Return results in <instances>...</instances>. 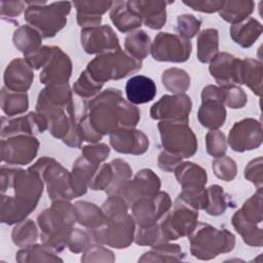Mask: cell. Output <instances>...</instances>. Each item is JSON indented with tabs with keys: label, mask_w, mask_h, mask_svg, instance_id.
Returning a JSON list of instances; mask_svg holds the SVG:
<instances>
[{
	"label": "cell",
	"mask_w": 263,
	"mask_h": 263,
	"mask_svg": "<svg viewBox=\"0 0 263 263\" xmlns=\"http://www.w3.org/2000/svg\"><path fill=\"white\" fill-rule=\"evenodd\" d=\"M86 116L93 129L104 136L118 127H135L140 111L123 100L119 89L108 88L88 102Z\"/></svg>",
	"instance_id": "6da1fadb"
},
{
	"label": "cell",
	"mask_w": 263,
	"mask_h": 263,
	"mask_svg": "<svg viewBox=\"0 0 263 263\" xmlns=\"http://www.w3.org/2000/svg\"><path fill=\"white\" fill-rule=\"evenodd\" d=\"M262 64L253 59L240 60L237 83L246 84L255 95L261 96L262 93Z\"/></svg>",
	"instance_id": "4316f807"
},
{
	"label": "cell",
	"mask_w": 263,
	"mask_h": 263,
	"mask_svg": "<svg viewBox=\"0 0 263 263\" xmlns=\"http://www.w3.org/2000/svg\"><path fill=\"white\" fill-rule=\"evenodd\" d=\"M115 260L113 253L109 251L108 249L104 248L103 246H91L89 247L83 256L81 257V261L83 262H101V261H107V262H113Z\"/></svg>",
	"instance_id": "9f6ffc18"
},
{
	"label": "cell",
	"mask_w": 263,
	"mask_h": 263,
	"mask_svg": "<svg viewBox=\"0 0 263 263\" xmlns=\"http://www.w3.org/2000/svg\"><path fill=\"white\" fill-rule=\"evenodd\" d=\"M141 68L142 61L133 58L120 48L97 55L87 64L85 70L96 81L104 84L109 80L124 78Z\"/></svg>",
	"instance_id": "5b68a950"
},
{
	"label": "cell",
	"mask_w": 263,
	"mask_h": 263,
	"mask_svg": "<svg viewBox=\"0 0 263 263\" xmlns=\"http://www.w3.org/2000/svg\"><path fill=\"white\" fill-rule=\"evenodd\" d=\"M198 211L177 197L173 211L165 213L158 223L162 242L189 235L197 225Z\"/></svg>",
	"instance_id": "52a82bcc"
},
{
	"label": "cell",
	"mask_w": 263,
	"mask_h": 263,
	"mask_svg": "<svg viewBox=\"0 0 263 263\" xmlns=\"http://www.w3.org/2000/svg\"><path fill=\"white\" fill-rule=\"evenodd\" d=\"M156 90L155 82L144 75H135L125 84L126 99L133 105L151 102L156 96Z\"/></svg>",
	"instance_id": "d4e9b609"
},
{
	"label": "cell",
	"mask_w": 263,
	"mask_h": 263,
	"mask_svg": "<svg viewBox=\"0 0 263 263\" xmlns=\"http://www.w3.org/2000/svg\"><path fill=\"white\" fill-rule=\"evenodd\" d=\"M172 199L166 192L158 191L150 197H142L132 204L133 218L137 226L148 227L156 224L168 212Z\"/></svg>",
	"instance_id": "7c38bea8"
},
{
	"label": "cell",
	"mask_w": 263,
	"mask_h": 263,
	"mask_svg": "<svg viewBox=\"0 0 263 263\" xmlns=\"http://www.w3.org/2000/svg\"><path fill=\"white\" fill-rule=\"evenodd\" d=\"M124 48L126 52L133 58L142 61L145 59L151 48V40L149 35L143 31L138 30L130 32L124 40Z\"/></svg>",
	"instance_id": "8d00e7d4"
},
{
	"label": "cell",
	"mask_w": 263,
	"mask_h": 263,
	"mask_svg": "<svg viewBox=\"0 0 263 263\" xmlns=\"http://www.w3.org/2000/svg\"><path fill=\"white\" fill-rule=\"evenodd\" d=\"M38 237V231L34 221L24 220L14 226L11 233V238L14 245L21 248L33 245Z\"/></svg>",
	"instance_id": "b9f144b4"
},
{
	"label": "cell",
	"mask_w": 263,
	"mask_h": 263,
	"mask_svg": "<svg viewBox=\"0 0 263 263\" xmlns=\"http://www.w3.org/2000/svg\"><path fill=\"white\" fill-rule=\"evenodd\" d=\"M76 221L87 228L95 229L105 222V216L102 209L95 203L79 200L74 204Z\"/></svg>",
	"instance_id": "4dcf8cb0"
},
{
	"label": "cell",
	"mask_w": 263,
	"mask_h": 263,
	"mask_svg": "<svg viewBox=\"0 0 263 263\" xmlns=\"http://www.w3.org/2000/svg\"><path fill=\"white\" fill-rule=\"evenodd\" d=\"M253 1H223L219 9L220 16L231 25L245 21L254 11Z\"/></svg>",
	"instance_id": "d6a6232c"
},
{
	"label": "cell",
	"mask_w": 263,
	"mask_h": 263,
	"mask_svg": "<svg viewBox=\"0 0 263 263\" xmlns=\"http://www.w3.org/2000/svg\"><path fill=\"white\" fill-rule=\"evenodd\" d=\"M31 168L38 172L46 184L47 193L51 200H70L78 197L72 173L50 157H42Z\"/></svg>",
	"instance_id": "8992f818"
},
{
	"label": "cell",
	"mask_w": 263,
	"mask_h": 263,
	"mask_svg": "<svg viewBox=\"0 0 263 263\" xmlns=\"http://www.w3.org/2000/svg\"><path fill=\"white\" fill-rule=\"evenodd\" d=\"M224 89V104L231 109L242 108L248 101L247 93L238 86L232 84L223 86Z\"/></svg>",
	"instance_id": "f5cc1de1"
},
{
	"label": "cell",
	"mask_w": 263,
	"mask_h": 263,
	"mask_svg": "<svg viewBox=\"0 0 263 263\" xmlns=\"http://www.w3.org/2000/svg\"><path fill=\"white\" fill-rule=\"evenodd\" d=\"M91 234L80 229H72L68 248L72 253H82L85 252L90 247Z\"/></svg>",
	"instance_id": "11a10c76"
},
{
	"label": "cell",
	"mask_w": 263,
	"mask_h": 263,
	"mask_svg": "<svg viewBox=\"0 0 263 263\" xmlns=\"http://www.w3.org/2000/svg\"><path fill=\"white\" fill-rule=\"evenodd\" d=\"M109 138L111 146L119 153L139 155L149 147L148 137L142 130L132 127H118L109 134Z\"/></svg>",
	"instance_id": "ffe728a7"
},
{
	"label": "cell",
	"mask_w": 263,
	"mask_h": 263,
	"mask_svg": "<svg viewBox=\"0 0 263 263\" xmlns=\"http://www.w3.org/2000/svg\"><path fill=\"white\" fill-rule=\"evenodd\" d=\"M52 51V46H41L36 51L25 55V60L31 66L32 69H39L43 68L46 64L47 60L49 59Z\"/></svg>",
	"instance_id": "680465c9"
},
{
	"label": "cell",
	"mask_w": 263,
	"mask_h": 263,
	"mask_svg": "<svg viewBox=\"0 0 263 263\" xmlns=\"http://www.w3.org/2000/svg\"><path fill=\"white\" fill-rule=\"evenodd\" d=\"M81 46L89 54L105 53L120 49L117 35L110 26H99L81 30Z\"/></svg>",
	"instance_id": "ac0fdd59"
},
{
	"label": "cell",
	"mask_w": 263,
	"mask_h": 263,
	"mask_svg": "<svg viewBox=\"0 0 263 263\" xmlns=\"http://www.w3.org/2000/svg\"><path fill=\"white\" fill-rule=\"evenodd\" d=\"M175 175L183 189L203 188L208 180L206 172L193 162H181L175 170Z\"/></svg>",
	"instance_id": "f1b7e54d"
},
{
	"label": "cell",
	"mask_w": 263,
	"mask_h": 263,
	"mask_svg": "<svg viewBox=\"0 0 263 263\" xmlns=\"http://www.w3.org/2000/svg\"><path fill=\"white\" fill-rule=\"evenodd\" d=\"M205 148L208 153L215 158L224 156L227 150L224 134L216 129L209 132L205 136Z\"/></svg>",
	"instance_id": "681fc988"
},
{
	"label": "cell",
	"mask_w": 263,
	"mask_h": 263,
	"mask_svg": "<svg viewBox=\"0 0 263 263\" xmlns=\"http://www.w3.org/2000/svg\"><path fill=\"white\" fill-rule=\"evenodd\" d=\"M128 204L119 194L110 195L102 205L105 221L118 220L127 215Z\"/></svg>",
	"instance_id": "ee69618b"
},
{
	"label": "cell",
	"mask_w": 263,
	"mask_h": 263,
	"mask_svg": "<svg viewBox=\"0 0 263 263\" xmlns=\"http://www.w3.org/2000/svg\"><path fill=\"white\" fill-rule=\"evenodd\" d=\"M15 260L18 262H43V261H63L57 257L52 250L45 245H30L16 253Z\"/></svg>",
	"instance_id": "f35d334b"
},
{
	"label": "cell",
	"mask_w": 263,
	"mask_h": 263,
	"mask_svg": "<svg viewBox=\"0 0 263 263\" xmlns=\"http://www.w3.org/2000/svg\"><path fill=\"white\" fill-rule=\"evenodd\" d=\"M161 144L165 151L188 158L197 150V140L186 121L161 120L158 123Z\"/></svg>",
	"instance_id": "ba28073f"
},
{
	"label": "cell",
	"mask_w": 263,
	"mask_h": 263,
	"mask_svg": "<svg viewBox=\"0 0 263 263\" xmlns=\"http://www.w3.org/2000/svg\"><path fill=\"white\" fill-rule=\"evenodd\" d=\"M201 25V21L197 17H195L192 14H182L177 17V27L176 30L179 33V36L190 40L192 37H194Z\"/></svg>",
	"instance_id": "c3c4849f"
},
{
	"label": "cell",
	"mask_w": 263,
	"mask_h": 263,
	"mask_svg": "<svg viewBox=\"0 0 263 263\" xmlns=\"http://www.w3.org/2000/svg\"><path fill=\"white\" fill-rule=\"evenodd\" d=\"M136 223L130 215L118 220L105 221L101 226L92 229L91 236L97 242L116 249L127 248L134 240Z\"/></svg>",
	"instance_id": "9c48e42d"
},
{
	"label": "cell",
	"mask_w": 263,
	"mask_h": 263,
	"mask_svg": "<svg viewBox=\"0 0 263 263\" xmlns=\"http://www.w3.org/2000/svg\"><path fill=\"white\" fill-rule=\"evenodd\" d=\"M112 3V1H74L72 4L79 14L101 16L110 9Z\"/></svg>",
	"instance_id": "816d5d0a"
},
{
	"label": "cell",
	"mask_w": 263,
	"mask_h": 263,
	"mask_svg": "<svg viewBox=\"0 0 263 263\" xmlns=\"http://www.w3.org/2000/svg\"><path fill=\"white\" fill-rule=\"evenodd\" d=\"M236 213L248 223L260 224L262 222V189H257V192Z\"/></svg>",
	"instance_id": "60d3db41"
},
{
	"label": "cell",
	"mask_w": 263,
	"mask_h": 263,
	"mask_svg": "<svg viewBox=\"0 0 263 263\" xmlns=\"http://www.w3.org/2000/svg\"><path fill=\"white\" fill-rule=\"evenodd\" d=\"M41 233H49L55 230L72 227L76 221L74 204L66 199L52 200L49 209L44 210L37 218Z\"/></svg>",
	"instance_id": "9a60e30c"
},
{
	"label": "cell",
	"mask_w": 263,
	"mask_h": 263,
	"mask_svg": "<svg viewBox=\"0 0 263 263\" xmlns=\"http://www.w3.org/2000/svg\"><path fill=\"white\" fill-rule=\"evenodd\" d=\"M47 129L46 118L39 112H30L26 116L8 119L2 117L1 137L2 139L16 135H31L43 133Z\"/></svg>",
	"instance_id": "44dd1931"
},
{
	"label": "cell",
	"mask_w": 263,
	"mask_h": 263,
	"mask_svg": "<svg viewBox=\"0 0 263 263\" xmlns=\"http://www.w3.org/2000/svg\"><path fill=\"white\" fill-rule=\"evenodd\" d=\"M188 236L191 254L200 260H211L222 253H228L235 245V237L230 231L206 223L197 224Z\"/></svg>",
	"instance_id": "3957f363"
},
{
	"label": "cell",
	"mask_w": 263,
	"mask_h": 263,
	"mask_svg": "<svg viewBox=\"0 0 263 263\" xmlns=\"http://www.w3.org/2000/svg\"><path fill=\"white\" fill-rule=\"evenodd\" d=\"M240 60L227 52H218L211 61V75L221 86L237 83Z\"/></svg>",
	"instance_id": "603a6c76"
},
{
	"label": "cell",
	"mask_w": 263,
	"mask_h": 263,
	"mask_svg": "<svg viewBox=\"0 0 263 263\" xmlns=\"http://www.w3.org/2000/svg\"><path fill=\"white\" fill-rule=\"evenodd\" d=\"M110 18L122 33H130L142 24V18L130 8L128 1L113 2L110 7Z\"/></svg>",
	"instance_id": "484cf974"
},
{
	"label": "cell",
	"mask_w": 263,
	"mask_h": 263,
	"mask_svg": "<svg viewBox=\"0 0 263 263\" xmlns=\"http://www.w3.org/2000/svg\"><path fill=\"white\" fill-rule=\"evenodd\" d=\"M263 140L262 125L254 118H245L233 124L228 135V144L236 152L257 149Z\"/></svg>",
	"instance_id": "5bb4252c"
},
{
	"label": "cell",
	"mask_w": 263,
	"mask_h": 263,
	"mask_svg": "<svg viewBox=\"0 0 263 263\" xmlns=\"http://www.w3.org/2000/svg\"><path fill=\"white\" fill-rule=\"evenodd\" d=\"M103 83L96 81L86 70H84L73 85L74 92L81 99L96 97L103 87Z\"/></svg>",
	"instance_id": "f6af8a7d"
},
{
	"label": "cell",
	"mask_w": 263,
	"mask_h": 263,
	"mask_svg": "<svg viewBox=\"0 0 263 263\" xmlns=\"http://www.w3.org/2000/svg\"><path fill=\"white\" fill-rule=\"evenodd\" d=\"M192 108L191 99L185 93L165 95L154 103L150 109V116L157 120H176L188 122Z\"/></svg>",
	"instance_id": "2e32d148"
},
{
	"label": "cell",
	"mask_w": 263,
	"mask_h": 263,
	"mask_svg": "<svg viewBox=\"0 0 263 263\" xmlns=\"http://www.w3.org/2000/svg\"><path fill=\"white\" fill-rule=\"evenodd\" d=\"M113 168V180L111 185L105 190L109 195L117 194L120 187L130 179L133 175V171L128 163L120 158L114 159L111 162Z\"/></svg>",
	"instance_id": "7bdbcfd3"
},
{
	"label": "cell",
	"mask_w": 263,
	"mask_h": 263,
	"mask_svg": "<svg viewBox=\"0 0 263 263\" xmlns=\"http://www.w3.org/2000/svg\"><path fill=\"white\" fill-rule=\"evenodd\" d=\"M197 59L201 63H209L218 53L219 33L216 29H204L197 36Z\"/></svg>",
	"instance_id": "836d02e7"
},
{
	"label": "cell",
	"mask_w": 263,
	"mask_h": 263,
	"mask_svg": "<svg viewBox=\"0 0 263 263\" xmlns=\"http://www.w3.org/2000/svg\"><path fill=\"white\" fill-rule=\"evenodd\" d=\"M14 46L24 53L30 54L41 47L42 35L38 30L30 25L18 27L12 36Z\"/></svg>",
	"instance_id": "f546056e"
},
{
	"label": "cell",
	"mask_w": 263,
	"mask_h": 263,
	"mask_svg": "<svg viewBox=\"0 0 263 263\" xmlns=\"http://www.w3.org/2000/svg\"><path fill=\"white\" fill-rule=\"evenodd\" d=\"M72 72V63L68 54L60 47L52 46V51L43 66L39 78L41 83L47 85H60L68 83Z\"/></svg>",
	"instance_id": "d6986e66"
},
{
	"label": "cell",
	"mask_w": 263,
	"mask_h": 263,
	"mask_svg": "<svg viewBox=\"0 0 263 263\" xmlns=\"http://www.w3.org/2000/svg\"><path fill=\"white\" fill-rule=\"evenodd\" d=\"M160 189V180L150 168H143L137 173L133 180L126 181L119 189L118 193L128 205L142 197H150Z\"/></svg>",
	"instance_id": "e0dca14e"
},
{
	"label": "cell",
	"mask_w": 263,
	"mask_h": 263,
	"mask_svg": "<svg viewBox=\"0 0 263 263\" xmlns=\"http://www.w3.org/2000/svg\"><path fill=\"white\" fill-rule=\"evenodd\" d=\"M113 168L111 163L99 165L93 176L91 177L88 187L91 190H106L112 183Z\"/></svg>",
	"instance_id": "f907efd6"
},
{
	"label": "cell",
	"mask_w": 263,
	"mask_h": 263,
	"mask_svg": "<svg viewBox=\"0 0 263 263\" xmlns=\"http://www.w3.org/2000/svg\"><path fill=\"white\" fill-rule=\"evenodd\" d=\"M38 148L39 141L35 136L16 135L8 137L1 141V159L8 164H28L36 157Z\"/></svg>",
	"instance_id": "4fadbf2b"
},
{
	"label": "cell",
	"mask_w": 263,
	"mask_h": 263,
	"mask_svg": "<svg viewBox=\"0 0 263 263\" xmlns=\"http://www.w3.org/2000/svg\"><path fill=\"white\" fill-rule=\"evenodd\" d=\"M245 177L250 182H252L257 187V189H262V157L253 159L248 163L245 168Z\"/></svg>",
	"instance_id": "6f0895ef"
},
{
	"label": "cell",
	"mask_w": 263,
	"mask_h": 263,
	"mask_svg": "<svg viewBox=\"0 0 263 263\" xmlns=\"http://www.w3.org/2000/svg\"><path fill=\"white\" fill-rule=\"evenodd\" d=\"M34 80V72L25 59H14L4 71V87L16 92H26Z\"/></svg>",
	"instance_id": "7402d4cb"
},
{
	"label": "cell",
	"mask_w": 263,
	"mask_h": 263,
	"mask_svg": "<svg viewBox=\"0 0 263 263\" xmlns=\"http://www.w3.org/2000/svg\"><path fill=\"white\" fill-rule=\"evenodd\" d=\"M157 162H158L159 168H161L164 172L172 173V172H175L177 166L182 162V157L177 154L163 150L159 153Z\"/></svg>",
	"instance_id": "91938a15"
},
{
	"label": "cell",
	"mask_w": 263,
	"mask_h": 263,
	"mask_svg": "<svg viewBox=\"0 0 263 263\" xmlns=\"http://www.w3.org/2000/svg\"><path fill=\"white\" fill-rule=\"evenodd\" d=\"M231 222L235 230L241 235L243 241L247 245L252 247L262 246V229L260 227L246 222L236 212L233 215Z\"/></svg>",
	"instance_id": "ab89813d"
},
{
	"label": "cell",
	"mask_w": 263,
	"mask_h": 263,
	"mask_svg": "<svg viewBox=\"0 0 263 263\" xmlns=\"http://www.w3.org/2000/svg\"><path fill=\"white\" fill-rule=\"evenodd\" d=\"M212 168L217 178L226 182L232 181L235 178L237 172L235 161L225 155L216 158L212 163Z\"/></svg>",
	"instance_id": "7dc6e473"
},
{
	"label": "cell",
	"mask_w": 263,
	"mask_h": 263,
	"mask_svg": "<svg viewBox=\"0 0 263 263\" xmlns=\"http://www.w3.org/2000/svg\"><path fill=\"white\" fill-rule=\"evenodd\" d=\"M166 1H128L130 8L142 18L145 26L153 30L161 29L166 22Z\"/></svg>",
	"instance_id": "cb8c5ba5"
},
{
	"label": "cell",
	"mask_w": 263,
	"mask_h": 263,
	"mask_svg": "<svg viewBox=\"0 0 263 263\" xmlns=\"http://www.w3.org/2000/svg\"><path fill=\"white\" fill-rule=\"evenodd\" d=\"M232 40L239 46L247 48L253 45L262 33V25L254 17L249 16L245 21L231 25L229 29Z\"/></svg>",
	"instance_id": "83f0119b"
},
{
	"label": "cell",
	"mask_w": 263,
	"mask_h": 263,
	"mask_svg": "<svg viewBox=\"0 0 263 263\" xmlns=\"http://www.w3.org/2000/svg\"><path fill=\"white\" fill-rule=\"evenodd\" d=\"M29 100L27 92H16L3 87L1 90V109L8 116L20 115L27 111Z\"/></svg>",
	"instance_id": "d590c367"
},
{
	"label": "cell",
	"mask_w": 263,
	"mask_h": 263,
	"mask_svg": "<svg viewBox=\"0 0 263 263\" xmlns=\"http://www.w3.org/2000/svg\"><path fill=\"white\" fill-rule=\"evenodd\" d=\"M150 51L156 61L183 63L189 59L192 44L190 40H186L179 35L160 32L151 43Z\"/></svg>",
	"instance_id": "30bf717a"
},
{
	"label": "cell",
	"mask_w": 263,
	"mask_h": 263,
	"mask_svg": "<svg viewBox=\"0 0 263 263\" xmlns=\"http://www.w3.org/2000/svg\"><path fill=\"white\" fill-rule=\"evenodd\" d=\"M110 153V148L108 145L100 143V144H90L82 147V155L88 161L93 164L100 165L102 161H104Z\"/></svg>",
	"instance_id": "db71d44e"
},
{
	"label": "cell",
	"mask_w": 263,
	"mask_h": 263,
	"mask_svg": "<svg viewBox=\"0 0 263 263\" xmlns=\"http://www.w3.org/2000/svg\"><path fill=\"white\" fill-rule=\"evenodd\" d=\"M28 7L24 18L28 25L40 32L42 37H53L67 23V15L71 10V2L25 1Z\"/></svg>",
	"instance_id": "277c9868"
},
{
	"label": "cell",
	"mask_w": 263,
	"mask_h": 263,
	"mask_svg": "<svg viewBox=\"0 0 263 263\" xmlns=\"http://www.w3.org/2000/svg\"><path fill=\"white\" fill-rule=\"evenodd\" d=\"M183 3L189 7H191L193 10L196 11H201V12H206V13H212L219 11L221 8L223 1L221 0H203V1H196V0H190L186 1L184 0Z\"/></svg>",
	"instance_id": "94428289"
},
{
	"label": "cell",
	"mask_w": 263,
	"mask_h": 263,
	"mask_svg": "<svg viewBox=\"0 0 263 263\" xmlns=\"http://www.w3.org/2000/svg\"><path fill=\"white\" fill-rule=\"evenodd\" d=\"M163 86L174 93H184L190 86V76L179 68H170L161 76Z\"/></svg>",
	"instance_id": "74e56055"
},
{
	"label": "cell",
	"mask_w": 263,
	"mask_h": 263,
	"mask_svg": "<svg viewBox=\"0 0 263 263\" xmlns=\"http://www.w3.org/2000/svg\"><path fill=\"white\" fill-rule=\"evenodd\" d=\"M26 2L23 1H1L0 8H1V16L2 18H13L20 15L24 10Z\"/></svg>",
	"instance_id": "6125c7cd"
},
{
	"label": "cell",
	"mask_w": 263,
	"mask_h": 263,
	"mask_svg": "<svg viewBox=\"0 0 263 263\" xmlns=\"http://www.w3.org/2000/svg\"><path fill=\"white\" fill-rule=\"evenodd\" d=\"M228 206L233 208L235 203L221 186L212 185L206 189V205L204 211L209 215L220 216Z\"/></svg>",
	"instance_id": "e575fe53"
},
{
	"label": "cell",
	"mask_w": 263,
	"mask_h": 263,
	"mask_svg": "<svg viewBox=\"0 0 263 263\" xmlns=\"http://www.w3.org/2000/svg\"><path fill=\"white\" fill-rule=\"evenodd\" d=\"M134 240L137 245L140 246H154L162 242L160 230L158 227V223L153 224L148 227H140L137 226L135 230Z\"/></svg>",
	"instance_id": "bcb514c9"
},
{
	"label": "cell",
	"mask_w": 263,
	"mask_h": 263,
	"mask_svg": "<svg viewBox=\"0 0 263 263\" xmlns=\"http://www.w3.org/2000/svg\"><path fill=\"white\" fill-rule=\"evenodd\" d=\"M185 254L179 245L161 242L152 246V250L143 254L139 262H163L183 260Z\"/></svg>",
	"instance_id": "1f68e13d"
},
{
	"label": "cell",
	"mask_w": 263,
	"mask_h": 263,
	"mask_svg": "<svg viewBox=\"0 0 263 263\" xmlns=\"http://www.w3.org/2000/svg\"><path fill=\"white\" fill-rule=\"evenodd\" d=\"M43 180L38 172L29 167H1V192L13 189V195H7L32 212L37 206L43 191ZM5 195V194H3Z\"/></svg>",
	"instance_id": "7a4b0ae2"
},
{
	"label": "cell",
	"mask_w": 263,
	"mask_h": 263,
	"mask_svg": "<svg viewBox=\"0 0 263 263\" xmlns=\"http://www.w3.org/2000/svg\"><path fill=\"white\" fill-rule=\"evenodd\" d=\"M198 120L200 124L210 129L222 126L226 119L224 107V89L215 85H208L201 91V106L199 107Z\"/></svg>",
	"instance_id": "8fae6325"
}]
</instances>
